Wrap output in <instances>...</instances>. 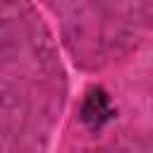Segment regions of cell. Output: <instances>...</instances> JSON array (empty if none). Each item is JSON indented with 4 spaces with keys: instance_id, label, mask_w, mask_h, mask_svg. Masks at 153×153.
<instances>
[{
    "instance_id": "obj_1",
    "label": "cell",
    "mask_w": 153,
    "mask_h": 153,
    "mask_svg": "<svg viewBox=\"0 0 153 153\" xmlns=\"http://www.w3.org/2000/svg\"><path fill=\"white\" fill-rule=\"evenodd\" d=\"M110 117H112V105H110L108 93L103 88H91L81 103V120L88 127H100Z\"/></svg>"
}]
</instances>
